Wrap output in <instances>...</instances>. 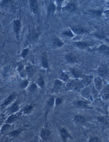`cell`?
Returning <instances> with one entry per match:
<instances>
[{
  "label": "cell",
  "mask_w": 109,
  "mask_h": 142,
  "mask_svg": "<svg viewBox=\"0 0 109 142\" xmlns=\"http://www.w3.org/2000/svg\"><path fill=\"white\" fill-rule=\"evenodd\" d=\"M101 97L104 100H107L109 99V86L105 87L101 94Z\"/></svg>",
  "instance_id": "obj_2"
},
{
  "label": "cell",
  "mask_w": 109,
  "mask_h": 142,
  "mask_svg": "<svg viewBox=\"0 0 109 142\" xmlns=\"http://www.w3.org/2000/svg\"><path fill=\"white\" fill-rule=\"evenodd\" d=\"M96 36L101 39H103L105 38V36L104 34L102 33H98L96 34Z\"/></svg>",
  "instance_id": "obj_30"
},
{
  "label": "cell",
  "mask_w": 109,
  "mask_h": 142,
  "mask_svg": "<svg viewBox=\"0 0 109 142\" xmlns=\"http://www.w3.org/2000/svg\"><path fill=\"white\" fill-rule=\"evenodd\" d=\"M37 37V35L35 33H33L32 34L31 36H30L29 39L31 41H33L35 40Z\"/></svg>",
  "instance_id": "obj_33"
},
{
  "label": "cell",
  "mask_w": 109,
  "mask_h": 142,
  "mask_svg": "<svg viewBox=\"0 0 109 142\" xmlns=\"http://www.w3.org/2000/svg\"><path fill=\"white\" fill-rule=\"evenodd\" d=\"M105 13H106L107 14V15H109V10L105 11Z\"/></svg>",
  "instance_id": "obj_41"
},
{
  "label": "cell",
  "mask_w": 109,
  "mask_h": 142,
  "mask_svg": "<svg viewBox=\"0 0 109 142\" xmlns=\"http://www.w3.org/2000/svg\"><path fill=\"white\" fill-rule=\"evenodd\" d=\"M20 133V131L16 130V131H14L11 132L10 133V135L13 137H17L19 134Z\"/></svg>",
  "instance_id": "obj_26"
},
{
  "label": "cell",
  "mask_w": 109,
  "mask_h": 142,
  "mask_svg": "<svg viewBox=\"0 0 109 142\" xmlns=\"http://www.w3.org/2000/svg\"><path fill=\"white\" fill-rule=\"evenodd\" d=\"M75 45L78 48L81 49H84L87 47L89 45L86 43V42H76L75 43Z\"/></svg>",
  "instance_id": "obj_7"
},
{
  "label": "cell",
  "mask_w": 109,
  "mask_h": 142,
  "mask_svg": "<svg viewBox=\"0 0 109 142\" xmlns=\"http://www.w3.org/2000/svg\"><path fill=\"white\" fill-rule=\"evenodd\" d=\"M67 59L69 62L73 63L76 61V57L72 54L68 55L66 57Z\"/></svg>",
  "instance_id": "obj_12"
},
{
  "label": "cell",
  "mask_w": 109,
  "mask_h": 142,
  "mask_svg": "<svg viewBox=\"0 0 109 142\" xmlns=\"http://www.w3.org/2000/svg\"><path fill=\"white\" fill-rule=\"evenodd\" d=\"M14 29H15V32L17 33H18L19 29L20 28V21H18V20L15 21L14 22Z\"/></svg>",
  "instance_id": "obj_11"
},
{
  "label": "cell",
  "mask_w": 109,
  "mask_h": 142,
  "mask_svg": "<svg viewBox=\"0 0 109 142\" xmlns=\"http://www.w3.org/2000/svg\"><path fill=\"white\" fill-rule=\"evenodd\" d=\"M15 97H16L15 94L12 93L10 96H9V97L7 98V100L5 101L4 105H7V104L10 103L14 100Z\"/></svg>",
  "instance_id": "obj_6"
},
{
  "label": "cell",
  "mask_w": 109,
  "mask_h": 142,
  "mask_svg": "<svg viewBox=\"0 0 109 142\" xmlns=\"http://www.w3.org/2000/svg\"><path fill=\"white\" fill-rule=\"evenodd\" d=\"M64 34L65 36H68V37H73V34L72 33L71 31H65L64 33Z\"/></svg>",
  "instance_id": "obj_31"
},
{
  "label": "cell",
  "mask_w": 109,
  "mask_h": 142,
  "mask_svg": "<svg viewBox=\"0 0 109 142\" xmlns=\"http://www.w3.org/2000/svg\"><path fill=\"white\" fill-rule=\"evenodd\" d=\"M26 71H27V73H28L29 75L32 76L33 75L35 71V70L33 67L29 66L27 67Z\"/></svg>",
  "instance_id": "obj_14"
},
{
  "label": "cell",
  "mask_w": 109,
  "mask_h": 142,
  "mask_svg": "<svg viewBox=\"0 0 109 142\" xmlns=\"http://www.w3.org/2000/svg\"><path fill=\"white\" fill-rule=\"evenodd\" d=\"M99 50L103 53L105 54L109 53V48L105 45H101L99 47Z\"/></svg>",
  "instance_id": "obj_9"
},
{
  "label": "cell",
  "mask_w": 109,
  "mask_h": 142,
  "mask_svg": "<svg viewBox=\"0 0 109 142\" xmlns=\"http://www.w3.org/2000/svg\"><path fill=\"white\" fill-rule=\"evenodd\" d=\"M76 105L80 108H86L87 107V103L83 101H78L76 102Z\"/></svg>",
  "instance_id": "obj_15"
},
{
  "label": "cell",
  "mask_w": 109,
  "mask_h": 142,
  "mask_svg": "<svg viewBox=\"0 0 109 142\" xmlns=\"http://www.w3.org/2000/svg\"><path fill=\"white\" fill-rule=\"evenodd\" d=\"M29 51V49H24V50H23L22 53V54H21V56H22L23 58H24V57H25V56H26V55H27V54L28 53Z\"/></svg>",
  "instance_id": "obj_34"
},
{
  "label": "cell",
  "mask_w": 109,
  "mask_h": 142,
  "mask_svg": "<svg viewBox=\"0 0 109 142\" xmlns=\"http://www.w3.org/2000/svg\"><path fill=\"white\" fill-rule=\"evenodd\" d=\"M37 88V86L36 84H32L29 87V90L31 91H35Z\"/></svg>",
  "instance_id": "obj_32"
},
{
  "label": "cell",
  "mask_w": 109,
  "mask_h": 142,
  "mask_svg": "<svg viewBox=\"0 0 109 142\" xmlns=\"http://www.w3.org/2000/svg\"><path fill=\"white\" fill-rule=\"evenodd\" d=\"M38 85L42 88H44V81L42 77H40L38 79Z\"/></svg>",
  "instance_id": "obj_20"
},
{
  "label": "cell",
  "mask_w": 109,
  "mask_h": 142,
  "mask_svg": "<svg viewBox=\"0 0 109 142\" xmlns=\"http://www.w3.org/2000/svg\"><path fill=\"white\" fill-rule=\"evenodd\" d=\"M9 128H10V125H5L1 130V132L3 133L7 132V131L9 130Z\"/></svg>",
  "instance_id": "obj_24"
},
{
  "label": "cell",
  "mask_w": 109,
  "mask_h": 142,
  "mask_svg": "<svg viewBox=\"0 0 109 142\" xmlns=\"http://www.w3.org/2000/svg\"><path fill=\"white\" fill-rule=\"evenodd\" d=\"M66 9L69 11H73L75 9V5L72 3L69 4L66 7Z\"/></svg>",
  "instance_id": "obj_18"
},
{
  "label": "cell",
  "mask_w": 109,
  "mask_h": 142,
  "mask_svg": "<svg viewBox=\"0 0 109 142\" xmlns=\"http://www.w3.org/2000/svg\"><path fill=\"white\" fill-rule=\"evenodd\" d=\"M89 142H98V139L95 137L92 138L89 140Z\"/></svg>",
  "instance_id": "obj_39"
},
{
  "label": "cell",
  "mask_w": 109,
  "mask_h": 142,
  "mask_svg": "<svg viewBox=\"0 0 109 142\" xmlns=\"http://www.w3.org/2000/svg\"><path fill=\"white\" fill-rule=\"evenodd\" d=\"M61 78L62 80L66 81L69 79V76L67 74L62 73L61 75Z\"/></svg>",
  "instance_id": "obj_28"
},
{
  "label": "cell",
  "mask_w": 109,
  "mask_h": 142,
  "mask_svg": "<svg viewBox=\"0 0 109 142\" xmlns=\"http://www.w3.org/2000/svg\"><path fill=\"white\" fill-rule=\"evenodd\" d=\"M92 12L95 15L97 16H101V12L100 11H98V10H94V11H93Z\"/></svg>",
  "instance_id": "obj_38"
},
{
  "label": "cell",
  "mask_w": 109,
  "mask_h": 142,
  "mask_svg": "<svg viewBox=\"0 0 109 142\" xmlns=\"http://www.w3.org/2000/svg\"><path fill=\"white\" fill-rule=\"evenodd\" d=\"M62 84V83L60 81L57 80H56L55 82V85L56 87H59L61 86Z\"/></svg>",
  "instance_id": "obj_37"
},
{
  "label": "cell",
  "mask_w": 109,
  "mask_h": 142,
  "mask_svg": "<svg viewBox=\"0 0 109 142\" xmlns=\"http://www.w3.org/2000/svg\"><path fill=\"white\" fill-rule=\"evenodd\" d=\"M32 109V106H27L25 108L24 111V112L25 113H28Z\"/></svg>",
  "instance_id": "obj_29"
},
{
  "label": "cell",
  "mask_w": 109,
  "mask_h": 142,
  "mask_svg": "<svg viewBox=\"0 0 109 142\" xmlns=\"http://www.w3.org/2000/svg\"><path fill=\"white\" fill-rule=\"evenodd\" d=\"M75 120L77 122H82L84 121V117L82 116L78 115L75 116Z\"/></svg>",
  "instance_id": "obj_19"
},
{
  "label": "cell",
  "mask_w": 109,
  "mask_h": 142,
  "mask_svg": "<svg viewBox=\"0 0 109 142\" xmlns=\"http://www.w3.org/2000/svg\"><path fill=\"white\" fill-rule=\"evenodd\" d=\"M28 81L27 80H25L20 85V87L22 88H26V87L28 85Z\"/></svg>",
  "instance_id": "obj_36"
},
{
  "label": "cell",
  "mask_w": 109,
  "mask_h": 142,
  "mask_svg": "<svg viewBox=\"0 0 109 142\" xmlns=\"http://www.w3.org/2000/svg\"><path fill=\"white\" fill-rule=\"evenodd\" d=\"M72 30L76 34H80L82 33L84 31V29L82 27L79 26H75L72 28Z\"/></svg>",
  "instance_id": "obj_8"
},
{
  "label": "cell",
  "mask_w": 109,
  "mask_h": 142,
  "mask_svg": "<svg viewBox=\"0 0 109 142\" xmlns=\"http://www.w3.org/2000/svg\"><path fill=\"white\" fill-rule=\"evenodd\" d=\"M93 80V77L91 76H87L83 78V80L81 82L82 86H86L91 83Z\"/></svg>",
  "instance_id": "obj_1"
},
{
  "label": "cell",
  "mask_w": 109,
  "mask_h": 142,
  "mask_svg": "<svg viewBox=\"0 0 109 142\" xmlns=\"http://www.w3.org/2000/svg\"><path fill=\"white\" fill-rule=\"evenodd\" d=\"M98 73L101 76H104L107 73V70L105 68H101L98 71Z\"/></svg>",
  "instance_id": "obj_17"
},
{
  "label": "cell",
  "mask_w": 109,
  "mask_h": 142,
  "mask_svg": "<svg viewBox=\"0 0 109 142\" xmlns=\"http://www.w3.org/2000/svg\"><path fill=\"white\" fill-rule=\"evenodd\" d=\"M56 10V6L53 4H51L49 6L48 11L49 12H54Z\"/></svg>",
  "instance_id": "obj_25"
},
{
  "label": "cell",
  "mask_w": 109,
  "mask_h": 142,
  "mask_svg": "<svg viewBox=\"0 0 109 142\" xmlns=\"http://www.w3.org/2000/svg\"><path fill=\"white\" fill-rule=\"evenodd\" d=\"M54 43H55V45L58 47H61V46H62L63 45H64V43L62 42H61L60 40L58 39H57L55 40Z\"/></svg>",
  "instance_id": "obj_23"
},
{
  "label": "cell",
  "mask_w": 109,
  "mask_h": 142,
  "mask_svg": "<svg viewBox=\"0 0 109 142\" xmlns=\"http://www.w3.org/2000/svg\"><path fill=\"white\" fill-rule=\"evenodd\" d=\"M50 135L49 131L47 130H44L41 132V137L44 140H46L48 138Z\"/></svg>",
  "instance_id": "obj_5"
},
{
  "label": "cell",
  "mask_w": 109,
  "mask_h": 142,
  "mask_svg": "<svg viewBox=\"0 0 109 142\" xmlns=\"http://www.w3.org/2000/svg\"><path fill=\"white\" fill-rule=\"evenodd\" d=\"M18 109H19V108L18 107V104L16 103L13 104L10 109L11 111L12 112H15L17 111Z\"/></svg>",
  "instance_id": "obj_21"
},
{
  "label": "cell",
  "mask_w": 109,
  "mask_h": 142,
  "mask_svg": "<svg viewBox=\"0 0 109 142\" xmlns=\"http://www.w3.org/2000/svg\"><path fill=\"white\" fill-rule=\"evenodd\" d=\"M30 6L31 8L34 10H36L38 9V5L36 0H31Z\"/></svg>",
  "instance_id": "obj_13"
},
{
  "label": "cell",
  "mask_w": 109,
  "mask_h": 142,
  "mask_svg": "<svg viewBox=\"0 0 109 142\" xmlns=\"http://www.w3.org/2000/svg\"><path fill=\"white\" fill-rule=\"evenodd\" d=\"M41 62H42V66L43 67H45V68H47L48 67V63L47 62V60L46 58H43L42 59V61H41Z\"/></svg>",
  "instance_id": "obj_22"
},
{
  "label": "cell",
  "mask_w": 109,
  "mask_h": 142,
  "mask_svg": "<svg viewBox=\"0 0 109 142\" xmlns=\"http://www.w3.org/2000/svg\"><path fill=\"white\" fill-rule=\"evenodd\" d=\"M71 72L76 78H79L81 76V73L80 72L77 71L75 69H72Z\"/></svg>",
  "instance_id": "obj_16"
},
{
  "label": "cell",
  "mask_w": 109,
  "mask_h": 142,
  "mask_svg": "<svg viewBox=\"0 0 109 142\" xmlns=\"http://www.w3.org/2000/svg\"><path fill=\"white\" fill-rule=\"evenodd\" d=\"M16 116H10L8 118V119H7V122H8V123H10V122H13L14 120L16 119Z\"/></svg>",
  "instance_id": "obj_27"
},
{
  "label": "cell",
  "mask_w": 109,
  "mask_h": 142,
  "mask_svg": "<svg viewBox=\"0 0 109 142\" xmlns=\"http://www.w3.org/2000/svg\"><path fill=\"white\" fill-rule=\"evenodd\" d=\"M62 102V100L58 98L56 100V104L58 105V104H60L61 103V102Z\"/></svg>",
  "instance_id": "obj_40"
},
{
  "label": "cell",
  "mask_w": 109,
  "mask_h": 142,
  "mask_svg": "<svg viewBox=\"0 0 109 142\" xmlns=\"http://www.w3.org/2000/svg\"><path fill=\"white\" fill-rule=\"evenodd\" d=\"M61 134L64 139H66L67 138L69 137V133L65 129H62L61 131Z\"/></svg>",
  "instance_id": "obj_10"
},
{
  "label": "cell",
  "mask_w": 109,
  "mask_h": 142,
  "mask_svg": "<svg viewBox=\"0 0 109 142\" xmlns=\"http://www.w3.org/2000/svg\"><path fill=\"white\" fill-rule=\"evenodd\" d=\"M81 95L85 97L89 98L90 95V90L89 88H86L83 90L81 92Z\"/></svg>",
  "instance_id": "obj_4"
},
{
  "label": "cell",
  "mask_w": 109,
  "mask_h": 142,
  "mask_svg": "<svg viewBox=\"0 0 109 142\" xmlns=\"http://www.w3.org/2000/svg\"><path fill=\"white\" fill-rule=\"evenodd\" d=\"M54 102V99L53 98H51L48 101V104L49 105V106H52L53 105Z\"/></svg>",
  "instance_id": "obj_35"
},
{
  "label": "cell",
  "mask_w": 109,
  "mask_h": 142,
  "mask_svg": "<svg viewBox=\"0 0 109 142\" xmlns=\"http://www.w3.org/2000/svg\"><path fill=\"white\" fill-rule=\"evenodd\" d=\"M94 83L96 88L98 90H100L102 85V81L100 78L99 77L96 78L94 81Z\"/></svg>",
  "instance_id": "obj_3"
}]
</instances>
